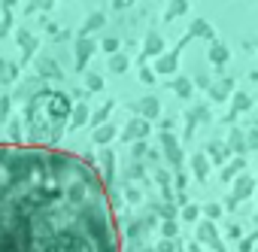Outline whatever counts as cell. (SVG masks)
I'll return each instance as SVG.
<instances>
[{
  "instance_id": "6da1fadb",
  "label": "cell",
  "mask_w": 258,
  "mask_h": 252,
  "mask_svg": "<svg viewBox=\"0 0 258 252\" xmlns=\"http://www.w3.org/2000/svg\"><path fill=\"white\" fill-rule=\"evenodd\" d=\"M0 252H121L100 173L64 149L0 143Z\"/></svg>"
}]
</instances>
